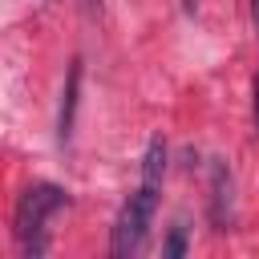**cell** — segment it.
Wrapping results in <instances>:
<instances>
[{"label": "cell", "instance_id": "obj_1", "mask_svg": "<svg viewBox=\"0 0 259 259\" xmlns=\"http://www.w3.org/2000/svg\"><path fill=\"white\" fill-rule=\"evenodd\" d=\"M69 206V190L57 186V182H32L24 186V194L16 198V210H12V239H16V251L20 259H45L49 255V219L57 210Z\"/></svg>", "mask_w": 259, "mask_h": 259}, {"label": "cell", "instance_id": "obj_2", "mask_svg": "<svg viewBox=\"0 0 259 259\" xmlns=\"http://www.w3.org/2000/svg\"><path fill=\"white\" fill-rule=\"evenodd\" d=\"M158 186H146L138 182V190L121 202L117 219H113V235H109V255L113 259H130L146 247V235H150V223H154V210H158Z\"/></svg>", "mask_w": 259, "mask_h": 259}, {"label": "cell", "instance_id": "obj_3", "mask_svg": "<svg viewBox=\"0 0 259 259\" xmlns=\"http://www.w3.org/2000/svg\"><path fill=\"white\" fill-rule=\"evenodd\" d=\"M210 223L214 231H231L235 223V178L223 158L210 162Z\"/></svg>", "mask_w": 259, "mask_h": 259}, {"label": "cell", "instance_id": "obj_4", "mask_svg": "<svg viewBox=\"0 0 259 259\" xmlns=\"http://www.w3.org/2000/svg\"><path fill=\"white\" fill-rule=\"evenodd\" d=\"M81 57L69 61V77H65V89H61V109H57V142L69 146L73 142V121H77V101H81Z\"/></svg>", "mask_w": 259, "mask_h": 259}, {"label": "cell", "instance_id": "obj_5", "mask_svg": "<svg viewBox=\"0 0 259 259\" xmlns=\"http://www.w3.org/2000/svg\"><path fill=\"white\" fill-rule=\"evenodd\" d=\"M162 178H166V138L154 134L146 142V154H142V182L162 190Z\"/></svg>", "mask_w": 259, "mask_h": 259}, {"label": "cell", "instance_id": "obj_6", "mask_svg": "<svg viewBox=\"0 0 259 259\" xmlns=\"http://www.w3.org/2000/svg\"><path fill=\"white\" fill-rule=\"evenodd\" d=\"M186 255V223L170 227V239L162 243V259H182Z\"/></svg>", "mask_w": 259, "mask_h": 259}, {"label": "cell", "instance_id": "obj_7", "mask_svg": "<svg viewBox=\"0 0 259 259\" xmlns=\"http://www.w3.org/2000/svg\"><path fill=\"white\" fill-rule=\"evenodd\" d=\"M251 113H255V134H259V69H255V81H251Z\"/></svg>", "mask_w": 259, "mask_h": 259}, {"label": "cell", "instance_id": "obj_8", "mask_svg": "<svg viewBox=\"0 0 259 259\" xmlns=\"http://www.w3.org/2000/svg\"><path fill=\"white\" fill-rule=\"evenodd\" d=\"M251 4V24H255V32H259V0H247Z\"/></svg>", "mask_w": 259, "mask_h": 259}, {"label": "cell", "instance_id": "obj_9", "mask_svg": "<svg viewBox=\"0 0 259 259\" xmlns=\"http://www.w3.org/2000/svg\"><path fill=\"white\" fill-rule=\"evenodd\" d=\"M182 12H186V16H194V12H198V0H182Z\"/></svg>", "mask_w": 259, "mask_h": 259}]
</instances>
